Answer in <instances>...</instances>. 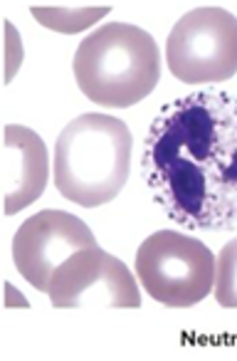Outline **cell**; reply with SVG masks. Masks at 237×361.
I'll return each instance as SVG.
<instances>
[{
  "mask_svg": "<svg viewBox=\"0 0 237 361\" xmlns=\"http://www.w3.org/2000/svg\"><path fill=\"white\" fill-rule=\"evenodd\" d=\"M156 206L193 233L237 231V94L200 87L168 102L143 141Z\"/></svg>",
  "mask_w": 237,
  "mask_h": 361,
  "instance_id": "obj_1",
  "label": "cell"
},
{
  "mask_svg": "<svg viewBox=\"0 0 237 361\" xmlns=\"http://www.w3.org/2000/svg\"><path fill=\"white\" fill-rule=\"evenodd\" d=\"M166 65L188 85H212L237 72V18L225 8H196L173 25Z\"/></svg>",
  "mask_w": 237,
  "mask_h": 361,
  "instance_id": "obj_5",
  "label": "cell"
},
{
  "mask_svg": "<svg viewBox=\"0 0 237 361\" xmlns=\"http://www.w3.org/2000/svg\"><path fill=\"white\" fill-rule=\"evenodd\" d=\"M55 310H139L141 290L127 265L99 245L75 252L50 282Z\"/></svg>",
  "mask_w": 237,
  "mask_h": 361,
  "instance_id": "obj_6",
  "label": "cell"
},
{
  "mask_svg": "<svg viewBox=\"0 0 237 361\" xmlns=\"http://www.w3.org/2000/svg\"><path fill=\"white\" fill-rule=\"evenodd\" d=\"M215 260L198 238L181 231H156L136 250V280L158 305L186 310L212 292Z\"/></svg>",
  "mask_w": 237,
  "mask_h": 361,
  "instance_id": "obj_4",
  "label": "cell"
},
{
  "mask_svg": "<svg viewBox=\"0 0 237 361\" xmlns=\"http://www.w3.org/2000/svg\"><path fill=\"white\" fill-rule=\"evenodd\" d=\"M32 18H35L40 25L50 27L55 32H79L91 27L94 23H99L104 16H109L111 8L101 6V8H32Z\"/></svg>",
  "mask_w": 237,
  "mask_h": 361,
  "instance_id": "obj_9",
  "label": "cell"
},
{
  "mask_svg": "<svg viewBox=\"0 0 237 361\" xmlns=\"http://www.w3.org/2000/svg\"><path fill=\"white\" fill-rule=\"evenodd\" d=\"M72 70L89 102L106 109H129L161 82V50L139 25L104 23L79 42Z\"/></svg>",
  "mask_w": 237,
  "mask_h": 361,
  "instance_id": "obj_3",
  "label": "cell"
},
{
  "mask_svg": "<svg viewBox=\"0 0 237 361\" xmlns=\"http://www.w3.org/2000/svg\"><path fill=\"white\" fill-rule=\"evenodd\" d=\"M50 180L47 146L37 131L20 124H8L3 131V196L6 213L32 206L45 193Z\"/></svg>",
  "mask_w": 237,
  "mask_h": 361,
  "instance_id": "obj_8",
  "label": "cell"
},
{
  "mask_svg": "<svg viewBox=\"0 0 237 361\" xmlns=\"http://www.w3.org/2000/svg\"><path fill=\"white\" fill-rule=\"evenodd\" d=\"M215 300L225 310H237V238L220 250L215 260Z\"/></svg>",
  "mask_w": 237,
  "mask_h": 361,
  "instance_id": "obj_10",
  "label": "cell"
},
{
  "mask_svg": "<svg viewBox=\"0 0 237 361\" xmlns=\"http://www.w3.org/2000/svg\"><path fill=\"white\" fill-rule=\"evenodd\" d=\"M91 245H96V238L82 218L47 208L23 221V226L15 231L13 262L23 280L47 295L57 267L75 252Z\"/></svg>",
  "mask_w": 237,
  "mask_h": 361,
  "instance_id": "obj_7",
  "label": "cell"
},
{
  "mask_svg": "<svg viewBox=\"0 0 237 361\" xmlns=\"http://www.w3.org/2000/svg\"><path fill=\"white\" fill-rule=\"evenodd\" d=\"M134 139L122 119L87 111L62 129L52 156L55 188L82 208H99L124 191Z\"/></svg>",
  "mask_w": 237,
  "mask_h": 361,
  "instance_id": "obj_2",
  "label": "cell"
}]
</instances>
